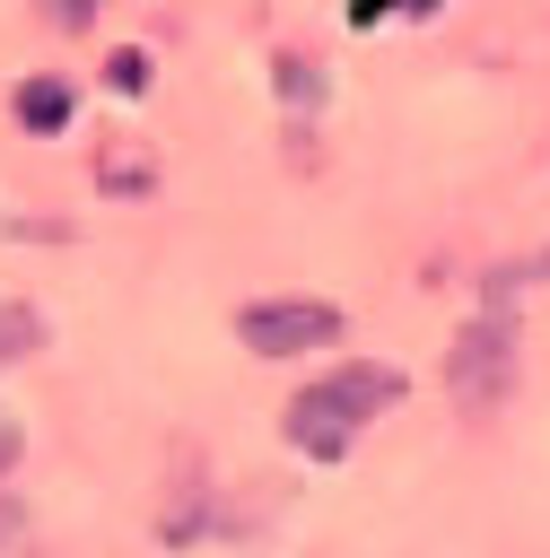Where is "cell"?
<instances>
[{"label": "cell", "mask_w": 550, "mask_h": 558, "mask_svg": "<svg viewBox=\"0 0 550 558\" xmlns=\"http://www.w3.org/2000/svg\"><path fill=\"white\" fill-rule=\"evenodd\" d=\"M393 401H402V375L349 357V366L314 375V384L288 401V445H297L306 462H340V453L358 445V427H367L375 410H393Z\"/></svg>", "instance_id": "obj_1"}, {"label": "cell", "mask_w": 550, "mask_h": 558, "mask_svg": "<svg viewBox=\"0 0 550 558\" xmlns=\"http://www.w3.org/2000/svg\"><path fill=\"white\" fill-rule=\"evenodd\" d=\"M506 384H515V323H506V305H489V314L463 323V340L445 357V392H454V410L480 418V410L506 401Z\"/></svg>", "instance_id": "obj_2"}, {"label": "cell", "mask_w": 550, "mask_h": 558, "mask_svg": "<svg viewBox=\"0 0 550 558\" xmlns=\"http://www.w3.org/2000/svg\"><path fill=\"white\" fill-rule=\"evenodd\" d=\"M236 340L253 357H314L340 340V305H314V296H271V305H244L236 314Z\"/></svg>", "instance_id": "obj_3"}, {"label": "cell", "mask_w": 550, "mask_h": 558, "mask_svg": "<svg viewBox=\"0 0 550 558\" xmlns=\"http://www.w3.org/2000/svg\"><path fill=\"white\" fill-rule=\"evenodd\" d=\"M70 105H79L70 78H26V87H17V122H26V131H61Z\"/></svg>", "instance_id": "obj_4"}, {"label": "cell", "mask_w": 550, "mask_h": 558, "mask_svg": "<svg viewBox=\"0 0 550 558\" xmlns=\"http://www.w3.org/2000/svg\"><path fill=\"white\" fill-rule=\"evenodd\" d=\"M35 349H44V314L9 296V305H0V366H17V357H35Z\"/></svg>", "instance_id": "obj_5"}, {"label": "cell", "mask_w": 550, "mask_h": 558, "mask_svg": "<svg viewBox=\"0 0 550 558\" xmlns=\"http://www.w3.org/2000/svg\"><path fill=\"white\" fill-rule=\"evenodd\" d=\"M105 87H113V96H140V87H148V52H113V61H105Z\"/></svg>", "instance_id": "obj_6"}, {"label": "cell", "mask_w": 550, "mask_h": 558, "mask_svg": "<svg viewBox=\"0 0 550 558\" xmlns=\"http://www.w3.org/2000/svg\"><path fill=\"white\" fill-rule=\"evenodd\" d=\"M52 17H61V26H87V17H96V0H52Z\"/></svg>", "instance_id": "obj_7"}, {"label": "cell", "mask_w": 550, "mask_h": 558, "mask_svg": "<svg viewBox=\"0 0 550 558\" xmlns=\"http://www.w3.org/2000/svg\"><path fill=\"white\" fill-rule=\"evenodd\" d=\"M17 532H26V514H17V497H0V549H9Z\"/></svg>", "instance_id": "obj_8"}, {"label": "cell", "mask_w": 550, "mask_h": 558, "mask_svg": "<svg viewBox=\"0 0 550 558\" xmlns=\"http://www.w3.org/2000/svg\"><path fill=\"white\" fill-rule=\"evenodd\" d=\"M9 453H17V436H9V427H0V462H9Z\"/></svg>", "instance_id": "obj_9"}]
</instances>
